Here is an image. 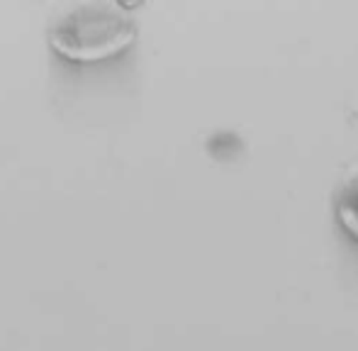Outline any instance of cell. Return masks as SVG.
<instances>
[{
    "instance_id": "obj_1",
    "label": "cell",
    "mask_w": 358,
    "mask_h": 351,
    "mask_svg": "<svg viewBox=\"0 0 358 351\" xmlns=\"http://www.w3.org/2000/svg\"><path fill=\"white\" fill-rule=\"evenodd\" d=\"M134 20L122 5L80 3L64 10L52 24L54 49L73 62H98L134 39Z\"/></svg>"
},
{
    "instance_id": "obj_2",
    "label": "cell",
    "mask_w": 358,
    "mask_h": 351,
    "mask_svg": "<svg viewBox=\"0 0 358 351\" xmlns=\"http://www.w3.org/2000/svg\"><path fill=\"white\" fill-rule=\"evenodd\" d=\"M336 213H339L341 224H344L354 237H358V180L351 183L349 188L339 195Z\"/></svg>"
}]
</instances>
